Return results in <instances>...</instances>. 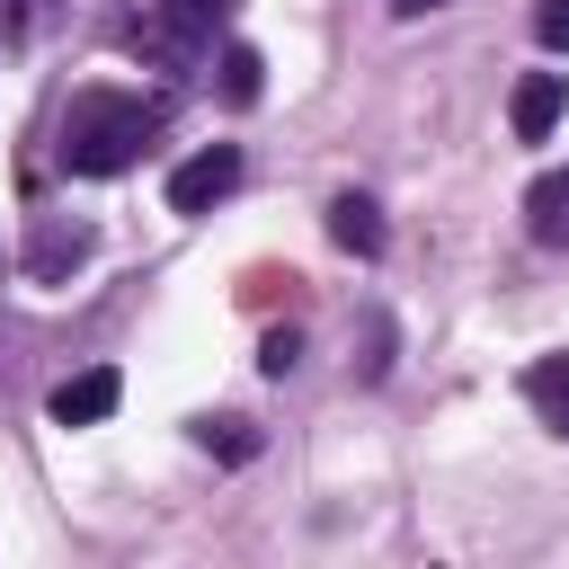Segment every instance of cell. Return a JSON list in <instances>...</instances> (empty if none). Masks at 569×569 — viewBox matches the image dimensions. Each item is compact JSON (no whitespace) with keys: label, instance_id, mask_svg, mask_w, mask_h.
Returning <instances> with one entry per match:
<instances>
[{"label":"cell","instance_id":"14","mask_svg":"<svg viewBox=\"0 0 569 569\" xmlns=\"http://www.w3.org/2000/svg\"><path fill=\"white\" fill-rule=\"evenodd\" d=\"M36 9H44V0H0V36H27V27H36Z\"/></svg>","mask_w":569,"mask_h":569},{"label":"cell","instance_id":"8","mask_svg":"<svg viewBox=\"0 0 569 569\" xmlns=\"http://www.w3.org/2000/svg\"><path fill=\"white\" fill-rule=\"evenodd\" d=\"M329 240H338L347 258H382V204H373V196H338V204H329Z\"/></svg>","mask_w":569,"mask_h":569},{"label":"cell","instance_id":"3","mask_svg":"<svg viewBox=\"0 0 569 569\" xmlns=\"http://www.w3.org/2000/svg\"><path fill=\"white\" fill-rule=\"evenodd\" d=\"M231 187H240V151H231V142H204L196 160L169 169V213H204V204H222Z\"/></svg>","mask_w":569,"mask_h":569},{"label":"cell","instance_id":"15","mask_svg":"<svg viewBox=\"0 0 569 569\" xmlns=\"http://www.w3.org/2000/svg\"><path fill=\"white\" fill-rule=\"evenodd\" d=\"M427 9H445V0H391V18H427Z\"/></svg>","mask_w":569,"mask_h":569},{"label":"cell","instance_id":"12","mask_svg":"<svg viewBox=\"0 0 569 569\" xmlns=\"http://www.w3.org/2000/svg\"><path fill=\"white\" fill-rule=\"evenodd\" d=\"M293 356H302V338H293V329H267V347H258V373H276V382H284V373H293Z\"/></svg>","mask_w":569,"mask_h":569},{"label":"cell","instance_id":"4","mask_svg":"<svg viewBox=\"0 0 569 569\" xmlns=\"http://www.w3.org/2000/svg\"><path fill=\"white\" fill-rule=\"evenodd\" d=\"M116 400H124V373L116 365H89V373H71V382H53V427H98V418H116Z\"/></svg>","mask_w":569,"mask_h":569},{"label":"cell","instance_id":"1","mask_svg":"<svg viewBox=\"0 0 569 569\" xmlns=\"http://www.w3.org/2000/svg\"><path fill=\"white\" fill-rule=\"evenodd\" d=\"M160 98H133V89H80L71 107H62V142H53V160L71 169V178H116V169H133L142 160V142L160 133Z\"/></svg>","mask_w":569,"mask_h":569},{"label":"cell","instance_id":"9","mask_svg":"<svg viewBox=\"0 0 569 569\" xmlns=\"http://www.w3.org/2000/svg\"><path fill=\"white\" fill-rule=\"evenodd\" d=\"M80 258H89V231H80V222H71V231H62V222H36V249H27L36 276H62V267H80Z\"/></svg>","mask_w":569,"mask_h":569},{"label":"cell","instance_id":"7","mask_svg":"<svg viewBox=\"0 0 569 569\" xmlns=\"http://www.w3.org/2000/svg\"><path fill=\"white\" fill-rule=\"evenodd\" d=\"M525 409L551 427V436H569V347L560 356H533L525 365Z\"/></svg>","mask_w":569,"mask_h":569},{"label":"cell","instance_id":"13","mask_svg":"<svg viewBox=\"0 0 569 569\" xmlns=\"http://www.w3.org/2000/svg\"><path fill=\"white\" fill-rule=\"evenodd\" d=\"M533 36H542L551 53H569V0H533Z\"/></svg>","mask_w":569,"mask_h":569},{"label":"cell","instance_id":"11","mask_svg":"<svg viewBox=\"0 0 569 569\" xmlns=\"http://www.w3.org/2000/svg\"><path fill=\"white\" fill-rule=\"evenodd\" d=\"M196 445H204V453H222V462H249V453H258L249 418H204V427H196Z\"/></svg>","mask_w":569,"mask_h":569},{"label":"cell","instance_id":"5","mask_svg":"<svg viewBox=\"0 0 569 569\" xmlns=\"http://www.w3.org/2000/svg\"><path fill=\"white\" fill-rule=\"evenodd\" d=\"M560 107H569V80H560V71H525V80H516V98H507L516 142H542V133L560 124Z\"/></svg>","mask_w":569,"mask_h":569},{"label":"cell","instance_id":"2","mask_svg":"<svg viewBox=\"0 0 569 569\" xmlns=\"http://www.w3.org/2000/svg\"><path fill=\"white\" fill-rule=\"evenodd\" d=\"M222 27H231V0H124L116 9V44L160 71H196Z\"/></svg>","mask_w":569,"mask_h":569},{"label":"cell","instance_id":"10","mask_svg":"<svg viewBox=\"0 0 569 569\" xmlns=\"http://www.w3.org/2000/svg\"><path fill=\"white\" fill-rule=\"evenodd\" d=\"M258 89H267L258 44H222V98H231V107H258Z\"/></svg>","mask_w":569,"mask_h":569},{"label":"cell","instance_id":"6","mask_svg":"<svg viewBox=\"0 0 569 569\" xmlns=\"http://www.w3.org/2000/svg\"><path fill=\"white\" fill-rule=\"evenodd\" d=\"M525 231H533L542 249H569V169H542V178L525 187Z\"/></svg>","mask_w":569,"mask_h":569}]
</instances>
